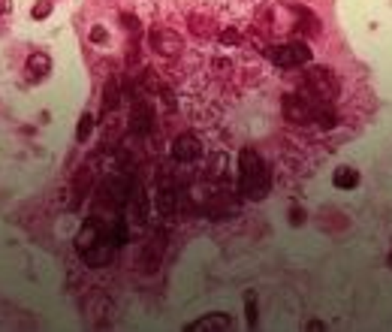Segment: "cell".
Masks as SVG:
<instances>
[{"instance_id": "6da1fadb", "label": "cell", "mask_w": 392, "mask_h": 332, "mask_svg": "<svg viewBox=\"0 0 392 332\" xmlns=\"http://www.w3.org/2000/svg\"><path fill=\"white\" fill-rule=\"evenodd\" d=\"M281 112L290 124H320V130H332L338 124V115L332 112L329 103L317 100L311 94H286L281 103Z\"/></svg>"}, {"instance_id": "7a4b0ae2", "label": "cell", "mask_w": 392, "mask_h": 332, "mask_svg": "<svg viewBox=\"0 0 392 332\" xmlns=\"http://www.w3.org/2000/svg\"><path fill=\"white\" fill-rule=\"evenodd\" d=\"M271 191V169L254 148H241L238 154V193L251 202L266 200Z\"/></svg>"}, {"instance_id": "3957f363", "label": "cell", "mask_w": 392, "mask_h": 332, "mask_svg": "<svg viewBox=\"0 0 392 332\" xmlns=\"http://www.w3.org/2000/svg\"><path fill=\"white\" fill-rule=\"evenodd\" d=\"M305 88L311 91V97L323 103H332L338 94H341V79L329 70V67H311L305 73Z\"/></svg>"}, {"instance_id": "277c9868", "label": "cell", "mask_w": 392, "mask_h": 332, "mask_svg": "<svg viewBox=\"0 0 392 332\" xmlns=\"http://www.w3.org/2000/svg\"><path fill=\"white\" fill-rule=\"evenodd\" d=\"M266 55L271 58V64L275 67H284V70H296V67H305V64H311V49H308L305 43H299V40H290V43H281V45H271V49L266 51Z\"/></svg>"}, {"instance_id": "5b68a950", "label": "cell", "mask_w": 392, "mask_h": 332, "mask_svg": "<svg viewBox=\"0 0 392 332\" xmlns=\"http://www.w3.org/2000/svg\"><path fill=\"white\" fill-rule=\"evenodd\" d=\"M172 157H175L178 163H193L202 157V139L196 133H181L172 139Z\"/></svg>"}, {"instance_id": "8992f818", "label": "cell", "mask_w": 392, "mask_h": 332, "mask_svg": "<svg viewBox=\"0 0 392 332\" xmlns=\"http://www.w3.org/2000/svg\"><path fill=\"white\" fill-rule=\"evenodd\" d=\"M151 45H154L157 55L175 60L181 55V49H184V40H181L172 27H160V30H154V34H151Z\"/></svg>"}, {"instance_id": "52a82bcc", "label": "cell", "mask_w": 392, "mask_h": 332, "mask_svg": "<svg viewBox=\"0 0 392 332\" xmlns=\"http://www.w3.org/2000/svg\"><path fill=\"white\" fill-rule=\"evenodd\" d=\"M217 329H232V317L226 311H211L184 327V332H217Z\"/></svg>"}, {"instance_id": "ba28073f", "label": "cell", "mask_w": 392, "mask_h": 332, "mask_svg": "<svg viewBox=\"0 0 392 332\" xmlns=\"http://www.w3.org/2000/svg\"><path fill=\"white\" fill-rule=\"evenodd\" d=\"M151 118H154V115H151V106L145 100H136L133 109H130V130L139 133V136L148 133L151 130Z\"/></svg>"}, {"instance_id": "9c48e42d", "label": "cell", "mask_w": 392, "mask_h": 332, "mask_svg": "<svg viewBox=\"0 0 392 332\" xmlns=\"http://www.w3.org/2000/svg\"><path fill=\"white\" fill-rule=\"evenodd\" d=\"M359 181H362V176L353 166H338V169L332 172V185H335L338 191H356Z\"/></svg>"}, {"instance_id": "30bf717a", "label": "cell", "mask_w": 392, "mask_h": 332, "mask_svg": "<svg viewBox=\"0 0 392 332\" xmlns=\"http://www.w3.org/2000/svg\"><path fill=\"white\" fill-rule=\"evenodd\" d=\"M25 70L30 73V79H42V75L51 73V58L45 51H30L25 60Z\"/></svg>"}, {"instance_id": "8fae6325", "label": "cell", "mask_w": 392, "mask_h": 332, "mask_svg": "<svg viewBox=\"0 0 392 332\" xmlns=\"http://www.w3.org/2000/svg\"><path fill=\"white\" fill-rule=\"evenodd\" d=\"M90 178H94V172H90V166H85V169L79 172V178L73 181V200H70V209H79L82 200H85L88 187H90Z\"/></svg>"}, {"instance_id": "7c38bea8", "label": "cell", "mask_w": 392, "mask_h": 332, "mask_svg": "<svg viewBox=\"0 0 392 332\" xmlns=\"http://www.w3.org/2000/svg\"><path fill=\"white\" fill-rule=\"evenodd\" d=\"M118 103H121L118 79H109V82H106V91H103V109L112 112V109H118Z\"/></svg>"}, {"instance_id": "4fadbf2b", "label": "cell", "mask_w": 392, "mask_h": 332, "mask_svg": "<svg viewBox=\"0 0 392 332\" xmlns=\"http://www.w3.org/2000/svg\"><path fill=\"white\" fill-rule=\"evenodd\" d=\"M94 112H82V118H79V130H75V139L79 142H88L90 139V133H94Z\"/></svg>"}, {"instance_id": "5bb4252c", "label": "cell", "mask_w": 392, "mask_h": 332, "mask_svg": "<svg viewBox=\"0 0 392 332\" xmlns=\"http://www.w3.org/2000/svg\"><path fill=\"white\" fill-rule=\"evenodd\" d=\"M245 311H247V327L256 329V320H260V314H256V293H254V290L245 293Z\"/></svg>"}, {"instance_id": "9a60e30c", "label": "cell", "mask_w": 392, "mask_h": 332, "mask_svg": "<svg viewBox=\"0 0 392 332\" xmlns=\"http://www.w3.org/2000/svg\"><path fill=\"white\" fill-rule=\"evenodd\" d=\"M51 10H55V3H51V0H36L34 10H30V15H34L36 21H42V19H49V15H51Z\"/></svg>"}, {"instance_id": "2e32d148", "label": "cell", "mask_w": 392, "mask_h": 332, "mask_svg": "<svg viewBox=\"0 0 392 332\" xmlns=\"http://www.w3.org/2000/svg\"><path fill=\"white\" fill-rule=\"evenodd\" d=\"M121 25H124L127 30H130V34H139V19H136V15H130V12H121Z\"/></svg>"}, {"instance_id": "e0dca14e", "label": "cell", "mask_w": 392, "mask_h": 332, "mask_svg": "<svg viewBox=\"0 0 392 332\" xmlns=\"http://www.w3.org/2000/svg\"><path fill=\"white\" fill-rule=\"evenodd\" d=\"M223 166H226V154H215L211 157V176H223Z\"/></svg>"}, {"instance_id": "ac0fdd59", "label": "cell", "mask_w": 392, "mask_h": 332, "mask_svg": "<svg viewBox=\"0 0 392 332\" xmlns=\"http://www.w3.org/2000/svg\"><path fill=\"white\" fill-rule=\"evenodd\" d=\"M221 43H226V45H236V43H241L238 30H232V27H226V30H221Z\"/></svg>"}, {"instance_id": "d6986e66", "label": "cell", "mask_w": 392, "mask_h": 332, "mask_svg": "<svg viewBox=\"0 0 392 332\" xmlns=\"http://www.w3.org/2000/svg\"><path fill=\"white\" fill-rule=\"evenodd\" d=\"M302 221H305V211H302L299 206H290V224H293V226H299Z\"/></svg>"}, {"instance_id": "ffe728a7", "label": "cell", "mask_w": 392, "mask_h": 332, "mask_svg": "<svg viewBox=\"0 0 392 332\" xmlns=\"http://www.w3.org/2000/svg\"><path fill=\"white\" fill-rule=\"evenodd\" d=\"M90 40H94V43H106V40H109V34H106L103 27H94V30H90Z\"/></svg>"}, {"instance_id": "44dd1931", "label": "cell", "mask_w": 392, "mask_h": 332, "mask_svg": "<svg viewBox=\"0 0 392 332\" xmlns=\"http://www.w3.org/2000/svg\"><path fill=\"white\" fill-rule=\"evenodd\" d=\"M308 332H323L326 327H323V320H308V327H305Z\"/></svg>"}, {"instance_id": "7402d4cb", "label": "cell", "mask_w": 392, "mask_h": 332, "mask_svg": "<svg viewBox=\"0 0 392 332\" xmlns=\"http://www.w3.org/2000/svg\"><path fill=\"white\" fill-rule=\"evenodd\" d=\"M12 12V0H0V19Z\"/></svg>"}, {"instance_id": "603a6c76", "label": "cell", "mask_w": 392, "mask_h": 332, "mask_svg": "<svg viewBox=\"0 0 392 332\" xmlns=\"http://www.w3.org/2000/svg\"><path fill=\"white\" fill-rule=\"evenodd\" d=\"M387 266L392 269V251H389V257H387Z\"/></svg>"}]
</instances>
